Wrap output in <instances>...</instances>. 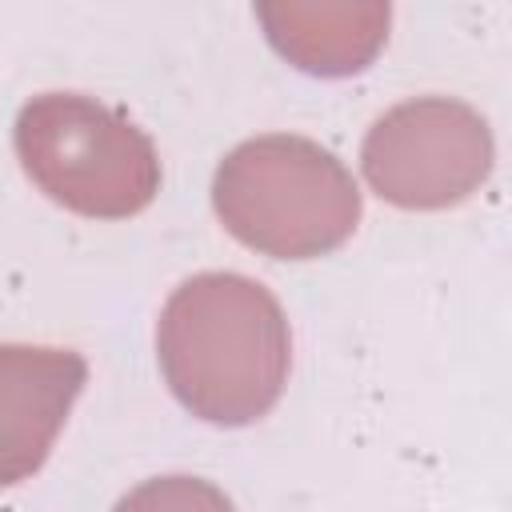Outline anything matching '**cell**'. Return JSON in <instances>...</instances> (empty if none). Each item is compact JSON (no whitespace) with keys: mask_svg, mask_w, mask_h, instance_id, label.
Returning <instances> with one entry per match:
<instances>
[{"mask_svg":"<svg viewBox=\"0 0 512 512\" xmlns=\"http://www.w3.org/2000/svg\"><path fill=\"white\" fill-rule=\"evenodd\" d=\"M16 156L56 204L92 220H128L160 192L152 140L84 92H40L16 116Z\"/></svg>","mask_w":512,"mask_h":512,"instance_id":"obj_3","label":"cell"},{"mask_svg":"<svg viewBox=\"0 0 512 512\" xmlns=\"http://www.w3.org/2000/svg\"><path fill=\"white\" fill-rule=\"evenodd\" d=\"M280 56L312 76H352L388 40V4H260Z\"/></svg>","mask_w":512,"mask_h":512,"instance_id":"obj_6","label":"cell"},{"mask_svg":"<svg viewBox=\"0 0 512 512\" xmlns=\"http://www.w3.org/2000/svg\"><path fill=\"white\" fill-rule=\"evenodd\" d=\"M212 208L244 248L276 260H312L356 232L360 188L316 140L268 132L236 144L216 164Z\"/></svg>","mask_w":512,"mask_h":512,"instance_id":"obj_2","label":"cell"},{"mask_svg":"<svg viewBox=\"0 0 512 512\" xmlns=\"http://www.w3.org/2000/svg\"><path fill=\"white\" fill-rule=\"evenodd\" d=\"M156 356L172 396L200 420L240 428L284 392L292 332L280 300L240 272H196L160 308Z\"/></svg>","mask_w":512,"mask_h":512,"instance_id":"obj_1","label":"cell"},{"mask_svg":"<svg viewBox=\"0 0 512 512\" xmlns=\"http://www.w3.org/2000/svg\"><path fill=\"white\" fill-rule=\"evenodd\" d=\"M112 512H236V508L216 484L176 472V476L144 480L128 496H120Z\"/></svg>","mask_w":512,"mask_h":512,"instance_id":"obj_7","label":"cell"},{"mask_svg":"<svg viewBox=\"0 0 512 512\" xmlns=\"http://www.w3.org/2000/svg\"><path fill=\"white\" fill-rule=\"evenodd\" d=\"M360 168L372 192L396 208H452L488 180L492 132L464 100L416 96L388 108L368 128Z\"/></svg>","mask_w":512,"mask_h":512,"instance_id":"obj_4","label":"cell"},{"mask_svg":"<svg viewBox=\"0 0 512 512\" xmlns=\"http://www.w3.org/2000/svg\"><path fill=\"white\" fill-rule=\"evenodd\" d=\"M84 380L88 364L72 348L0 344V488L48 460Z\"/></svg>","mask_w":512,"mask_h":512,"instance_id":"obj_5","label":"cell"}]
</instances>
